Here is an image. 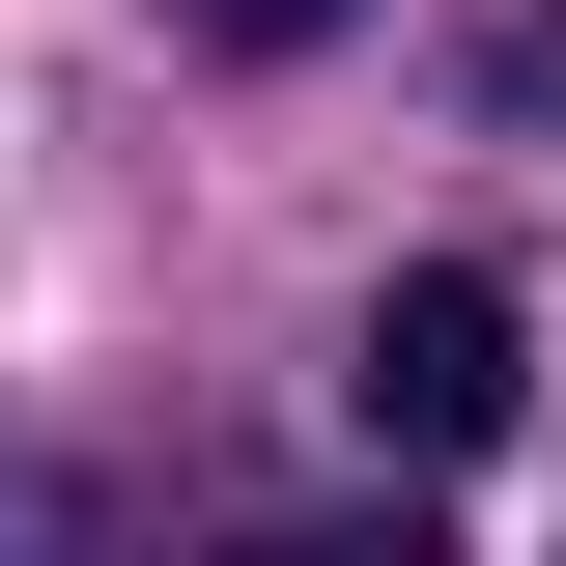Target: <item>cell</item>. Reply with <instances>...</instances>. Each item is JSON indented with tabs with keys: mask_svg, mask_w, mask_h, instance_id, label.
I'll list each match as a JSON object with an SVG mask.
<instances>
[{
	"mask_svg": "<svg viewBox=\"0 0 566 566\" xmlns=\"http://www.w3.org/2000/svg\"><path fill=\"white\" fill-rule=\"evenodd\" d=\"M170 29H199V57H312L340 0H170Z\"/></svg>",
	"mask_w": 566,
	"mask_h": 566,
	"instance_id": "3",
	"label": "cell"
},
{
	"mask_svg": "<svg viewBox=\"0 0 566 566\" xmlns=\"http://www.w3.org/2000/svg\"><path fill=\"white\" fill-rule=\"evenodd\" d=\"M340 397H368L397 482L510 453V424H538V312H510V255H397V283H368V340H340Z\"/></svg>",
	"mask_w": 566,
	"mask_h": 566,
	"instance_id": "1",
	"label": "cell"
},
{
	"mask_svg": "<svg viewBox=\"0 0 566 566\" xmlns=\"http://www.w3.org/2000/svg\"><path fill=\"white\" fill-rule=\"evenodd\" d=\"M227 566H453L424 510H283V538H227Z\"/></svg>",
	"mask_w": 566,
	"mask_h": 566,
	"instance_id": "2",
	"label": "cell"
}]
</instances>
